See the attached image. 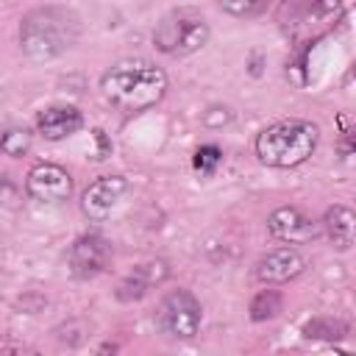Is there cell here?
<instances>
[{
	"label": "cell",
	"instance_id": "1",
	"mask_svg": "<svg viewBox=\"0 0 356 356\" xmlns=\"http://www.w3.org/2000/svg\"><path fill=\"white\" fill-rule=\"evenodd\" d=\"M167 72L147 58H122L100 78V92L108 106L122 114H139L161 103L167 95Z\"/></svg>",
	"mask_w": 356,
	"mask_h": 356
},
{
	"label": "cell",
	"instance_id": "2",
	"mask_svg": "<svg viewBox=\"0 0 356 356\" xmlns=\"http://www.w3.org/2000/svg\"><path fill=\"white\" fill-rule=\"evenodd\" d=\"M81 36V19L64 6H42L19 22V50L31 61H50L67 53Z\"/></svg>",
	"mask_w": 356,
	"mask_h": 356
},
{
	"label": "cell",
	"instance_id": "3",
	"mask_svg": "<svg viewBox=\"0 0 356 356\" xmlns=\"http://www.w3.org/2000/svg\"><path fill=\"white\" fill-rule=\"evenodd\" d=\"M317 142H320V128L312 120L289 117V120H278L267 125L264 131H259L253 150L264 167L289 170V167L309 161L312 153L317 150Z\"/></svg>",
	"mask_w": 356,
	"mask_h": 356
},
{
	"label": "cell",
	"instance_id": "4",
	"mask_svg": "<svg viewBox=\"0 0 356 356\" xmlns=\"http://www.w3.org/2000/svg\"><path fill=\"white\" fill-rule=\"evenodd\" d=\"M209 36H211V28L197 8H172L156 22L153 47L164 56L181 58L206 47Z\"/></svg>",
	"mask_w": 356,
	"mask_h": 356
},
{
	"label": "cell",
	"instance_id": "5",
	"mask_svg": "<svg viewBox=\"0 0 356 356\" xmlns=\"http://www.w3.org/2000/svg\"><path fill=\"white\" fill-rule=\"evenodd\" d=\"M203 323V306L189 289L167 292L156 306V325L167 339H192Z\"/></svg>",
	"mask_w": 356,
	"mask_h": 356
},
{
	"label": "cell",
	"instance_id": "6",
	"mask_svg": "<svg viewBox=\"0 0 356 356\" xmlns=\"http://www.w3.org/2000/svg\"><path fill=\"white\" fill-rule=\"evenodd\" d=\"M25 192L39 203H64L72 195V175L53 161H39L25 175Z\"/></svg>",
	"mask_w": 356,
	"mask_h": 356
},
{
	"label": "cell",
	"instance_id": "7",
	"mask_svg": "<svg viewBox=\"0 0 356 356\" xmlns=\"http://www.w3.org/2000/svg\"><path fill=\"white\" fill-rule=\"evenodd\" d=\"M309 267L306 256L295 248V245H281L275 250H267L256 264H253V278L259 284H270V286H278V284H289L295 281L298 275H303Z\"/></svg>",
	"mask_w": 356,
	"mask_h": 356
},
{
	"label": "cell",
	"instance_id": "8",
	"mask_svg": "<svg viewBox=\"0 0 356 356\" xmlns=\"http://www.w3.org/2000/svg\"><path fill=\"white\" fill-rule=\"evenodd\" d=\"M108 261H111V245L100 234H83L67 250V267L81 281H89L106 273Z\"/></svg>",
	"mask_w": 356,
	"mask_h": 356
},
{
	"label": "cell",
	"instance_id": "9",
	"mask_svg": "<svg viewBox=\"0 0 356 356\" xmlns=\"http://www.w3.org/2000/svg\"><path fill=\"white\" fill-rule=\"evenodd\" d=\"M125 192H128V181L122 175H100L97 181H92L83 189V195H81V211L89 220L103 222V220H108L117 211V206L122 203Z\"/></svg>",
	"mask_w": 356,
	"mask_h": 356
},
{
	"label": "cell",
	"instance_id": "10",
	"mask_svg": "<svg viewBox=\"0 0 356 356\" xmlns=\"http://www.w3.org/2000/svg\"><path fill=\"white\" fill-rule=\"evenodd\" d=\"M267 231L273 239L284 245H303L323 234L320 222H314L309 214H303L298 206H281L267 217Z\"/></svg>",
	"mask_w": 356,
	"mask_h": 356
},
{
	"label": "cell",
	"instance_id": "11",
	"mask_svg": "<svg viewBox=\"0 0 356 356\" xmlns=\"http://www.w3.org/2000/svg\"><path fill=\"white\" fill-rule=\"evenodd\" d=\"M167 275H170V264H167L164 259H150V261L134 267V270L117 284L114 295H117V300H122V303H134V300L145 298L153 286L164 284Z\"/></svg>",
	"mask_w": 356,
	"mask_h": 356
},
{
	"label": "cell",
	"instance_id": "12",
	"mask_svg": "<svg viewBox=\"0 0 356 356\" xmlns=\"http://www.w3.org/2000/svg\"><path fill=\"white\" fill-rule=\"evenodd\" d=\"M83 128V114L75 106H47L36 114V134L47 142L67 139Z\"/></svg>",
	"mask_w": 356,
	"mask_h": 356
},
{
	"label": "cell",
	"instance_id": "13",
	"mask_svg": "<svg viewBox=\"0 0 356 356\" xmlns=\"http://www.w3.org/2000/svg\"><path fill=\"white\" fill-rule=\"evenodd\" d=\"M323 236L334 250H348L356 245V211L348 206H331L325 209L320 220Z\"/></svg>",
	"mask_w": 356,
	"mask_h": 356
},
{
	"label": "cell",
	"instance_id": "14",
	"mask_svg": "<svg viewBox=\"0 0 356 356\" xmlns=\"http://www.w3.org/2000/svg\"><path fill=\"white\" fill-rule=\"evenodd\" d=\"M281 306H284L281 292L267 284V289H259V292L253 295V300H250V320H256V323L273 320V317L281 312Z\"/></svg>",
	"mask_w": 356,
	"mask_h": 356
},
{
	"label": "cell",
	"instance_id": "15",
	"mask_svg": "<svg viewBox=\"0 0 356 356\" xmlns=\"http://www.w3.org/2000/svg\"><path fill=\"white\" fill-rule=\"evenodd\" d=\"M348 334V323L337 320V317H312L306 325H303V337L306 339H325V342H334V339H342Z\"/></svg>",
	"mask_w": 356,
	"mask_h": 356
},
{
	"label": "cell",
	"instance_id": "16",
	"mask_svg": "<svg viewBox=\"0 0 356 356\" xmlns=\"http://www.w3.org/2000/svg\"><path fill=\"white\" fill-rule=\"evenodd\" d=\"M31 142H33L31 128H25V125H8V128L3 131L0 147H3V153H6V156L19 159V156H25V153L31 150Z\"/></svg>",
	"mask_w": 356,
	"mask_h": 356
},
{
	"label": "cell",
	"instance_id": "17",
	"mask_svg": "<svg viewBox=\"0 0 356 356\" xmlns=\"http://www.w3.org/2000/svg\"><path fill=\"white\" fill-rule=\"evenodd\" d=\"M217 3L225 14L245 19V17H259L261 11H267L273 0H217Z\"/></svg>",
	"mask_w": 356,
	"mask_h": 356
},
{
	"label": "cell",
	"instance_id": "18",
	"mask_svg": "<svg viewBox=\"0 0 356 356\" xmlns=\"http://www.w3.org/2000/svg\"><path fill=\"white\" fill-rule=\"evenodd\" d=\"M222 161V150L217 145H200L195 150V170L203 175H211Z\"/></svg>",
	"mask_w": 356,
	"mask_h": 356
},
{
	"label": "cell",
	"instance_id": "19",
	"mask_svg": "<svg viewBox=\"0 0 356 356\" xmlns=\"http://www.w3.org/2000/svg\"><path fill=\"white\" fill-rule=\"evenodd\" d=\"M342 3H345V0H314L317 11H323V14H331V11H337Z\"/></svg>",
	"mask_w": 356,
	"mask_h": 356
},
{
	"label": "cell",
	"instance_id": "20",
	"mask_svg": "<svg viewBox=\"0 0 356 356\" xmlns=\"http://www.w3.org/2000/svg\"><path fill=\"white\" fill-rule=\"evenodd\" d=\"M345 153H350V150H356V131H350V136H348V145L342 147Z\"/></svg>",
	"mask_w": 356,
	"mask_h": 356
}]
</instances>
